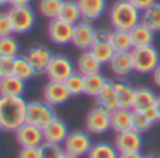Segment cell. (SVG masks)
Masks as SVG:
<instances>
[{"instance_id":"cell-1","label":"cell","mask_w":160,"mask_h":158,"mask_svg":"<svg viewBox=\"0 0 160 158\" xmlns=\"http://www.w3.org/2000/svg\"><path fill=\"white\" fill-rule=\"evenodd\" d=\"M27 102L23 96H2L0 95V124L4 131L14 133L26 123Z\"/></svg>"},{"instance_id":"cell-2","label":"cell","mask_w":160,"mask_h":158,"mask_svg":"<svg viewBox=\"0 0 160 158\" xmlns=\"http://www.w3.org/2000/svg\"><path fill=\"white\" fill-rule=\"evenodd\" d=\"M142 12L129 0H116L109 9V21L113 30L130 31L140 23Z\"/></svg>"},{"instance_id":"cell-3","label":"cell","mask_w":160,"mask_h":158,"mask_svg":"<svg viewBox=\"0 0 160 158\" xmlns=\"http://www.w3.org/2000/svg\"><path fill=\"white\" fill-rule=\"evenodd\" d=\"M133 61V71L138 74H152L160 64V52L154 45L138 47L130 51Z\"/></svg>"},{"instance_id":"cell-4","label":"cell","mask_w":160,"mask_h":158,"mask_svg":"<svg viewBox=\"0 0 160 158\" xmlns=\"http://www.w3.org/2000/svg\"><path fill=\"white\" fill-rule=\"evenodd\" d=\"M57 117L54 106L47 103L45 100H33L27 102L26 110V123L34 124L37 127L44 128L51 120Z\"/></svg>"},{"instance_id":"cell-5","label":"cell","mask_w":160,"mask_h":158,"mask_svg":"<svg viewBox=\"0 0 160 158\" xmlns=\"http://www.w3.org/2000/svg\"><path fill=\"white\" fill-rule=\"evenodd\" d=\"M9 17L12 20L14 34H26L34 28L36 24V13L27 6H12L9 12Z\"/></svg>"},{"instance_id":"cell-6","label":"cell","mask_w":160,"mask_h":158,"mask_svg":"<svg viewBox=\"0 0 160 158\" xmlns=\"http://www.w3.org/2000/svg\"><path fill=\"white\" fill-rule=\"evenodd\" d=\"M92 144L94 143H92L89 131L74 130V131H70V134L67 136L62 147L65 152H70V154L82 158L88 155Z\"/></svg>"},{"instance_id":"cell-7","label":"cell","mask_w":160,"mask_h":158,"mask_svg":"<svg viewBox=\"0 0 160 158\" xmlns=\"http://www.w3.org/2000/svg\"><path fill=\"white\" fill-rule=\"evenodd\" d=\"M77 66L74 62L65 55H52L50 60L48 66L45 69V75L50 81L65 82L71 75L75 72Z\"/></svg>"},{"instance_id":"cell-8","label":"cell","mask_w":160,"mask_h":158,"mask_svg":"<svg viewBox=\"0 0 160 158\" xmlns=\"http://www.w3.org/2000/svg\"><path fill=\"white\" fill-rule=\"evenodd\" d=\"M14 137L20 147H40L44 143L42 128L30 124V123L21 124L14 131Z\"/></svg>"},{"instance_id":"cell-9","label":"cell","mask_w":160,"mask_h":158,"mask_svg":"<svg viewBox=\"0 0 160 158\" xmlns=\"http://www.w3.org/2000/svg\"><path fill=\"white\" fill-rule=\"evenodd\" d=\"M85 128L91 134H103L111 128V114L99 109L98 106L92 108L85 119Z\"/></svg>"},{"instance_id":"cell-10","label":"cell","mask_w":160,"mask_h":158,"mask_svg":"<svg viewBox=\"0 0 160 158\" xmlns=\"http://www.w3.org/2000/svg\"><path fill=\"white\" fill-rule=\"evenodd\" d=\"M95 33H97V30L94 28L92 23L81 20L74 26V34L71 42L78 50L88 51L95 44Z\"/></svg>"},{"instance_id":"cell-11","label":"cell","mask_w":160,"mask_h":158,"mask_svg":"<svg viewBox=\"0 0 160 158\" xmlns=\"http://www.w3.org/2000/svg\"><path fill=\"white\" fill-rule=\"evenodd\" d=\"M47 31H48V38L55 45H67L72 41L74 26L60 20L58 17L50 20Z\"/></svg>"},{"instance_id":"cell-12","label":"cell","mask_w":160,"mask_h":158,"mask_svg":"<svg viewBox=\"0 0 160 158\" xmlns=\"http://www.w3.org/2000/svg\"><path fill=\"white\" fill-rule=\"evenodd\" d=\"M42 98L47 103L55 108V106H61L70 100L71 93L68 92L64 82L48 81L42 88Z\"/></svg>"},{"instance_id":"cell-13","label":"cell","mask_w":160,"mask_h":158,"mask_svg":"<svg viewBox=\"0 0 160 158\" xmlns=\"http://www.w3.org/2000/svg\"><path fill=\"white\" fill-rule=\"evenodd\" d=\"M113 144H115V147L118 148L119 152L140 151L143 147L142 133L135 131L133 128L126 130V131H121V133H116Z\"/></svg>"},{"instance_id":"cell-14","label":"cell","mask_w":160,"mask_h":158,"mask_svg":"<svg viewBox=\"0 0 160 158\" xmlns=\"http://www.w3.org/2000/svg\"><path fill=\"white\" fill-rule=\"evenodd\" d=\"M52 55L54 54L51 52V50L44 47V45H34L27 51L26 57L33 65L34 71H36V76L45 74V69L48 66V62L52 58Z\"/></svg>"},{"instance_id":"cell-15","label":"cell","mask_w":160,"mask_h":158,"mask_svg":"<svg viewBox=\"0 0 160 158\" xmlns=\"http://www.w3.org/2000/svg\"><path fill=\"white\" fill-rule=\"evenodd\" d=\"M42 133H44V141L62 146L67 136L70 134V130H68V126L62 119L55 117L42 128Z\"/></svg>"},{"instance_id":"cell-16","label":"cell","mask_w":160,"mask_h":158,"mask_svg":"<svg viewBox=\"0 0 160 158\" xmlns=\"http://www.w3.org/2000/svg\"><path fill=\"white\" fill-rule=\"evenodd\" d=\"M82 14V20L94 23L99 20L106 10V0H77Z\"/></svg>"},{"instance_id":"cell-17","label":"cell","mask_w":160,"mask_h":158,"mask_svg":"<svg viewBox=\"0 0 160 158\" xmlns=\"http://www.w3.org/2000/svg\"><path fill=\"white\" fill-rule=\"evenodd\" d=\"M99 109L108 112L109 114L112 112L118 109V96H116V90H115V86H113V81H106L105 85L102 86L101 92L98 93L97 96V104Z\"/></svg>"},{"instance_id":"cell-18","label":"cell","mask_w":160,"mask_h":158,"mask_svg":"<svg viewBox=\"0 0 160 158\" xmlns=\"http://www.w3.org/2000/svg\"><path fill=\"white\" fill-rule=\"evenodd\" d=\"M111 68L112 74L116 75L119 78H125L133 71V61L130 51H125V52H115L113 58L111 62L108 64Z\"/></svg>"},{"instance_id":"cell-19","label":"cell","mask_w":160,"mask_h":158,"mask_svg":"<svg viewBox=\"0 0 160 158\" xmlns=\"http://www.w3.org/2000/svg\"><path fill=\"white\" fill-rule=\"evenodd\" d=\"M101 69H102V64L91 52V50L84 51L78 57V61H77V71L81 75L87 76V75L98 74V72H101Z\"/></svg>"},{"instance_id":"cell-20","label":"cell","mask_w":160,"mask_h":158,"mask_svg":"<svg viewBox=\"0 0 160 158\" xmlns=\"http://www.w3.org/2000/svg\"><path fill=\"white\" fill-rule=\"evenodd\" d=\"M26 92V82L14 75L3 76L0 79V95L2 96H23Z\"/></svg>"},{"instance_id":"cell-21","label":"cell","mask_w":160,"mask_h":158,"mask_svg":"<svg viewBox=\"0 0 160 158\" xmlns=\"http://www.w3.org/2000/svg\"><path fill=\"white\" fill-rule=\"evenodd\" d=\"M113 86L118 96V106L121 109H132L133 99H135L136 88L125 81H113Z\"/></svg>"},{"instance_id":"cell-22","label":"cell","mask_w":160,"mask_h":158,"mask_svg":"<svg viewBox=\"0 0 160 158\" xmlns=\"http://www.w3.org/2000/svg\"><path fill=\"white\" fill-rule=\"evenodd\" d=\"M129 33H130V37H132L133 48L146 47V45H153L154 31L152 30V28H149L146 24H143L142 21H140L139 24H136Z\"/></svg>"},{"instance_id":"cell-23","label":"cell","mask_w":160,"mask_h":158,"mask_svg":"<svg viewBox=\"0 0 160 158\" xmlns=\"http://www.w3.org/2000/svg\"><path fill=\"white\" fill-rule=\"evenodd\" d=\"M111 128L115 133L132 128V109H115L111 113Z\"/></svg>"},{"instance_id":"cell-24","label":"cell","mask_w":160,"mask_h":158,"mask_svg":"<svg viewBox=\"0 0 160 158\" xmlns=\"http://www.w3.org/2000/svg\"><path fill=\"white\" fill-rule=\"evenodd\" d=\"M57 17L60 20L65 21V23L72 24V26L79 23L82 20V14H81V10H79L77 0H64Z\"/></svg>"},{"instance_id":"cell-25","label":"cell","mask_w":160,"mask_h":158,"mask_svg":"<svg viewBox=\"0 0 160 158\" xmlns=\"http://www.w3.org/2000/svg\"><path fill=\"white\" fill-rule=\"evenodd\" d=\"M12 75L17 76L21 81L27 82L36 76V71H34L33 65L30 64V61L27 60L26 55L18 54L17 57L13 60V74Z\"/></svg>"},{"instance_id":"cell-26","label":"cell","mask_w":160,"mask_h":158,"mask_svg":"<svg viewBox=\"0 0 160 158\" xmlns=\"http://www.w3.org/2000/svg\"><path fill=\"white\" fill-rule=\"evenodd\" d=\"M157 95L150 89V88H138L135 92V99H133V110H143V109L153 106L156 103Z\"/></svg>"},{"instance_id":"cell-27","label":"cell","mask_w":160,"mask_h":158,"mask_svg":"<svg viewBox=\"0 0 160 158\" xmlns=\"http://www.w3.org/2000/svg\"><path fill=\"white\" fill-rule=\"evenodd\" d=\"M109 42L112 44V47H113V50L116 52H125V51L133 50V42H132V37H130L129 31L113 30L111 34Z\"/></svg>"},{"instance_id":"cell-28","label":"cell","mask_w":160,"mask_h":158,"mask_svg":"<svg viewBox=\"0 0 160 158\" xmlns=\"http://www.w3.org/2000/svg\"><path fill=\"white\" fill-rule=\"evenodd\" d=\"M87 158H119V151L115 144L99 141L92 144Z\"/></svg>"},{"instance_id":"cell-29","label":"cell","mask_w":160,"mask_h":158,"mask_svg":"<svg viewBox=\"0 0 160 158\" xmlns=\"http://www.w3.org/2000/svg\"><path fill=\"white\" fill-rule=\"evenodd\" d=\"M106 81L108 79L101 72L84 76V95L91 96V98H97Z\"/></svg>"},{"instance_id":"cell-30","label":"cell","mask_w":160,"mask_h":158,"mask_svg":"<svg viewBox=\"0 0 160 158\" xmlns=\"http://www.w3.org/2000/svg\"><path fill=\"white\" fill-rule=\"evenodd\" d=\"M91 52L97 57V60L102 65H106V64L111 62V60L113 58L116 51L113 50V47H112V44L109 41H99V42H95L91 47Z\"/></svg>"},{"instance_id":"cell-31","label":"cell","mask_w":160,"mask_h":158,"mask_svg":"<svg viewBox=\"0 0 160 158\" xmlns=\"http://www.w3.org/2000/svg\"><path fill=\"white\" fill-rule=\"evenodd\" d=\"M140 21L152 28L154 33L160 31V3H154L153 6L143 10Z\"/></svg>"},{"instance_id":"cell-32","label":"cell","mask_w":160,"mask_h":158,"mask_svg":"<svg viewBox=\"0 0 160 158\" xmlns=\"http://www.w3.org/2000/svg\"><path fill=\"white\" fill-rule=\"evenodd\" d=\"M18 52H20V45L14 37H0V58H16Z\"/></svg>"},{"instance_id":"cell-33","label":"cell","mask_w":160,"mask_h":158,"mask_svg":"<svg viewBox=\"0 0 160 158\" xmlns=\"http://www.w3.org/2000/svg\"><path fill=\"white\" fill-rule=\"evenodd\" d=\"M64 0H40L38 3V12L41 13V16L50 18H57L58 12L61 9V4H62Z\"/></svg>"},{"instance_id":"cell-34","label":"cell","mask_w":160,"mask_h":158,"mask_svg":"<svg viewBox=\"0 0 160 158\" xmlns=\"http://www.w3.org/2000/svg\"><path fill=\"white\" fill-rule=\"evenodd\" d=\"M64 84L71 96H79L84 93V75H81L78 71L74 72Z\"/></svg>"},{"instance_id":"cell-35","label":"cell","mask_w":160,"mask_h":158,"mask_svg":"<svg viewBox=\"0 0 160 158\" xmlns=\"http://www.w3.org/2000/svg\"><path fill=\"white\" fill-rule=\"evenodd\" d=\"M38 150L41 158H61V155L64 154V147H61V144L48 143V141H44L38 147Z\"/></svg>"},{"instance_id":"cell-36","label":"cell","mask_w":160,"mask_h":158,"mask_svg":"<svg viewBox=\"0 0 160 158\" xmlns=\"http://www.w3.org/2000/svg\"><path fill=\"white\" fill-rule=\"evenodd\" d=\"M152 127V124L149 123V120L143 116L142 112L139 110H133L132 109V128L135 131H139V133H145L149 128Z\"/></svg>"},{"instance_id":"cell-37","label":"cell","mask_w":160,"mask_h":158,"mask_svg":"<svg viewBox=\"0 0 160 158\" xmlns=\"http://www.w3.org/2000/svg\"><path fill=\"white\" fill-rule=\"evenodd\" d=\"M12 34H14V30H13V24L9 17V13L0 12V37L12 36Z\"/></svg>"},{"instance_id":"cell-38","label":"cell","mask_w":160,"mask_h":158,"mask_svg":"<svg viewBox=\"0 0 160 158\" xmlns=\"http://www.w3.org/2000/svg\"><path fill=\"white\" fill-rule=\"evenodd\" d=\"M17 158H41L38 147H21Z\"/></svg>"},{"instance_id":"cell-39","label":"cell","mask_w":160,"mask_h":158,"mask_svg":"<svg viewBox=\"0 0 160 158\" xmlns=\"http://www.w3.org/2000/svg\"><path fill=\"white\" fill-rule=\"evenodd\" d=\"M140 112H142L143 116L149 120V123H150L152 126L156 124V123L160 120L159 113H157V109H156V106H154V104H153V106H149V108H146V109H143V110H140Z\"/></svg>"},{"instance_id":"cell-40","label":"cell","mask_w":160,"mask_h":158,"mask_svg":"<svg viewBox=\"0 0 160 158\" xmlns=\"http://www.w3.org/2000/svg\"><path fill=\"white\" fill-rule=\"evenodd\" d=\"M13 60L14 58H0V74L2 78L13 74Z\"/></svg>"},{"instance_id":"cell-41","label":"cell","mask_w":160,"mask_h":158,"mask_svg":"<svg viewBox=\"0 0 160 158\" xmlns=\"http://www.w3.org/2000/svg\"><path fill=\"white\" fill-rule=\"evenodd\" d=\"M129 2L133 4V6L138 7L140 12H143V10H146L148 7L153 6L154 3H157V0H129Z\"/></svg>"},{"instance_id":"cell-42","label":"cell","mask_w":160,"mask_h":158,"mask_svg":"<svg viewBox=\"0 0 160 158\" xmlns=\"http://www.w3.org/2000/svg\"><path fill=\"white\" fill-rule=\"evenodd\" d=\"M111 34H112V31H109L108 28H99V30H97V33H95V42L109 41V40H111Z\"/></svg>"},{"instance_id":"cell-43","label":"cell","mask_w":160,"mask_h":158,"mask_svg":"<svg viewBox=\"0 0 160 158\" xmlns=\"http://www.w3.org/2000/svg\"><path fill=\"white\" fill-rule=\"evenodd\" d=\"M140 151H129V152H119V158H143Z\"/></svg>"},{"instance_id":"cell-44","label":"cell","mask_w":160,"mask_h":158,"mask_svg":"<svg viewBox=\"0 0 160 158\" xmlns=\"http://www.w3.org/2000/svg\"><path fill=\"white\" fill-rule=\"evenodd\" d=\"M152 76H153V84L157 88H160V64L153 72H152Z\"/></svg>"},{"instance_id":"cell-45","label":"cell","mask_w":160,"mask_h":158,"mask_svg":"<svg viewBox=\"0 0 160 158\" xmlns=\"http://www.w3.org/2000/svg\"><path fill=\"white\" fill-rule=\"evenodd\" d=\"M33 0H10V6H27Z\"/></svg>"},{"instance_id":"cell-46","label":"cell","mask_w":160,"mask_h":158,"mask_svg":"<svg viewBox=\"0 0 160 158\" xmlns=\"http://www.w3.org/2000/svg\"><path fill=\"white\" fill-rule=\"evenodd\" d=\"M61 158H79V157H77V155H72V154H70V152L64 151V154L61 155Z\"/></svg>"},{"instance_id":"cell-47","label":"cell","mask_w":160,"mask_h":158,"mask_svg":"<svg viewBox=\"0 0 160 158\" xmlns=\"http://www.w3.org/2000/svg\"><path fill=\"white\" fill-rule=\"evenodd\" d=\"M154 106H156V109H157V113H159V117H160V96H157V99H156V103H154Z\"/></svg>"},{"instance_id":"cell-48","label":"cell","mask_w":160,"mask_h":158,"mask_svg":"<svg viewBox=\"0 0 160 158\" xmlns=\"http://www.w3.org/2000/svg\"><path fill=\"white\" fill-rule=\"evenodd\" d=\"M6 4H10V0H0V7L6 6Z\"/></svg>"},{"instance_id":"cell-49","label":"cell","mask_w":160,"mask_h":158,"mask_svg":"<svg viewBox=\"0 0 160 158\" xmlns=\"http://www.w3.org/2000/svg\"><path fill=\"white\" fill-rule=\"evenodd\" d=\"M143 158H160V157H157V155H145Z\"/></svg>"},{"instance_id":"cell-50","label":"cell","mask_w":160,"mask_h":158,"mask_svg":"<svg viewBox=\"0 0 160 158\" xmlns=\"http://www.w3.org/2000/svg\"><path fill=\"white\" fill-rule=\"evenodd\" d=\"M0 131H3V128H2V124H0Z\"/></svg>"},{"instance_id":"cell-51","label":"cell","mask_w":160,"mask_h":158,"mask_svg":"<svg viewBox=\"0 0 160 158\" xmlns=\"http://www.w3.org/2000/svg\"><path fill=\"white\" fill-rule=\"evenodd\" d=\"M0 79H2V74H0Z\"/></svg>"}]
</instances>
